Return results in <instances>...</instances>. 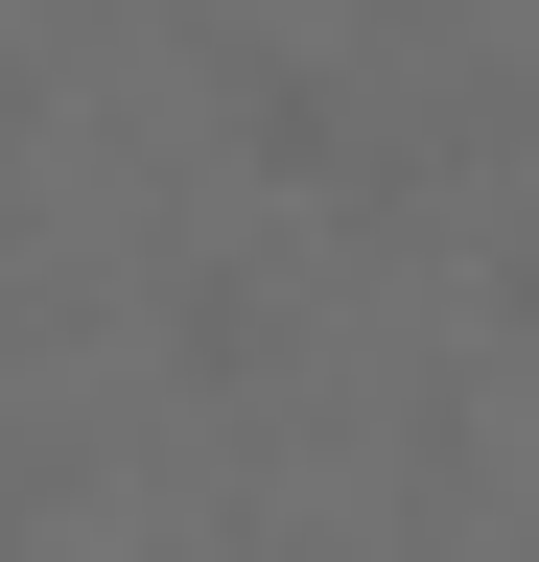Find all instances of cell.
Instances as JSON below:
<instances>
[{
  "mask_svg": "<svg viewBox=\"0 0 539 562\" xmlns=\"http://www.w3.org/2000/svg\"><path fill=\"white\" fill-rule=\"evenodd\" d=\"M0 165H24V70H0Z\"/></svg>",
  "mask_w": 539,
  "mask_h": 562,
  "instance_id": "obj_1",
  "label": "cell"
},
{
  "mask_svg": "<svg viewBox=\"0 0 539 562\" xmlns=\"http://www.w3.org/2000/svg\"><path fill=\"white\" fill-rule=\"evenodd\" d=\"M0 562H24V492H0Z\"/></svg>",
  "mask_w": 539,
  "mask_h": 562,
  "instance_id": "obj_2",
  "label": "cell"
}]
</instances>
